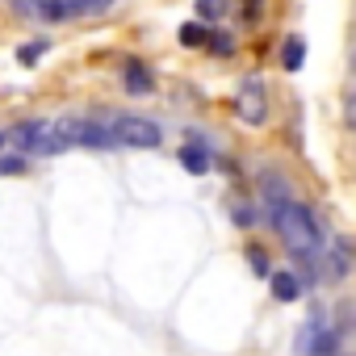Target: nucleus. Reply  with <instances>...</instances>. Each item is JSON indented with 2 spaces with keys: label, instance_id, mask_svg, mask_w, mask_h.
<instances>
[{
  "label": "nucleus",
  "instance_id": "nucleus-12",
  "mask_svg": "<svg viewBox=\"0 0 356 356\" xmlns=\"http://www.w3.org/2000/svg\"><path fill=\"white\" fill-rule=\"evenodd\" d=\"M181 42H185V47H206V42H210V34H206L202 26H193V22H189V26H181Z\"/></svg>",
  "mask_w": 356,
  "mask_h": 356
},
{
  "label": "nucleus",
  "instance_id": "nucleus-7",
  "mask_svg": "<svg viewBox=\"0 0 356 356\" xmlns=\"http://www.w3.org/2000/svg\"><path fill=\"white\" fill-rule=\"evenodd\" d=\"M273 293H277V302H298V293H302V285H298V277L293 273H273Z\"/></svg>",
  "mask_w": 356,
  "mask_h": 356
},
{
  "label": "nucleus",
  "instance_id": "nucleus-10",
  "mask_svg": "<svg viewBox=\"0 0 356 356\" xmlns=\"http://www.w3.org/2000/svg\"><path fill=\"white\" fill-rule=\"evenodd\" d=\"M126 88H130V92H151V88H155V80H151V72H143V67L134 63V67L126 72Z\"/></svg>",
  "mask_w": 356,
  "mask_h": 356
},
{
  "label": "nucleus",
  "instance_id": "nucleus-1",
  "mask_svg": "<svg viewBox=\"0 0 356 356\" xmlns=\"http://www.w3.org/2000/svg\"><path fill=\"white\" fill-rule=\"evenodd\" d=\"M273 227H277V235L285 239V248L293 252V256H310V252H318V222L310 218V210L306 206H298V202H281V206H273Z\"/></svg>",
  "mask_w": 356,
  "mask_h": 356
},
{
  "label": "nucleus",
  "instance_id": "nucleus-16",
  "mask_svg": "<svg viewBox=\"0 0 356 356\" xmlns=\"http://www.w3.org/2000/svg\"><path fill=\"white\" fill-rule=\"evenodd\" d=\"M210 47H214L218 55H231V38H227V34H210Z\"/></svg>",
  "mask_w": 356,
  "mask_h": 356
},
{
  "label": "nucleus",
  "instance_id": "nucleus-5",
  "mask_svg": "<svg viewBox=\"0 0 356 356\" xmlns=\"http://www.w3.org/2000/svg\"><path fill=\"white\" fill-rule=\"evenodd\" d=\"M59 134H63V143H84V147H109L113 143L109 126L105 122H88V118H67L59 126Z\"/></svg>",
  "mask_w": 356,
  "mask_h": 356
},
{
  "label": "nucleus",
  "instance_id": "nucleus-11",
  "mask_svg": "<svg viewBox=\"0 0 356 356\" xmlns=\"http://www.w3.org/2000/svg\"><path fill=\"white\" fill-rule=\"evenodd\" d=\"M227 9H231V0H197V13H202L206 22H218V17H227Z\"/></svg>",
  "mask_w": 356,
  "mask_h": 356
},
{
  "label": "nucleus",
  "instance_id": "nucleus-15",
  "mask_svg": "<svg viewBox=\"0 0 356 356\" xmlns=\"http://www.w3.org/2000/svg\"><path fill=\"white\" fill-rule=\"evenodd\" d=\"M42 51H47V42H26V47L17 51V59H22V63H34V59H38Z\"/></svg>",
  "mask_w": 356,
  "mask_h": 356
},
{
  "label": "nucleus",
  "instance_id": "nucleus-2",
  "mask_svg": "<svg viewBox=\"0 0 356 356\" xmlns=\"http://www.w3.org/2000/svg\"><path fill=\"white\" fill-rule=\"evenodd\" d=\"M109 138L113 143H126V147H159V126L151 118H138V113H118L109 118Z\"/></svg>",
  "mask_w": 356,
  "mask_h": 356
},
{
  "label": "nucleus",
  "instance_id": "nucleus-3",
  "mask_svg": "<svg viewBox=\"0 0 356 356\" xmlns=\"http://www.w3.org/2000/svg\"><path fill=\"white\" fill-rule=\"evenodd\" d=\"M9 138H13L22 151H30V155H55V151L67 147L63 134H59V126H51V122H22Z\"/></svg>",
  "mask_w": 356,
  "mask_h": 356
},
{
  "label": "nucleus",
  "instance_id": "nucleus-17",
  "mask_svg": "<svg viewBox=\"0 0 356 356\" xmlns=\"http://www.w3.org/2000/svg\"><path fill=\"white\" fill-rule=\"evenodd\" d=\"M248 256H252V264H256V273H264V277L273 273V268H268V260H264V252H256V248H252Z\"/></svg>",
  "mask_w": 356,
  "mask_h": 356
},
{
  "label": "nucleus",
  "instance_id": "nucleus-20",
  "mask_svg": "<svg viewBox=\"0 0 356 356\" xmlns=\"http://www.w3.org/2000/svg\"><path fill=\"white\" fill-rule=\"evenodd\" d=\"M0 147H5V134H0Z\"/></svg>",
  "mask_w": 356,
  "mask_h": 356
},
{
  "label": "nucleus",
  "instance_id": "nucleus-8",
  "mask_svg": "<svg viewBox=\"0 0 356 356\" xmlns=\"http://www.w3.org/2000/svg\"><path fill=\"white\" fill-rule=\"evenodd\" d=\"M302 59H306V42H302V38H289V42L281 47V63H285V72H298Z\"/></svg>",
  "mask_w": 356,
  "mask_h": 356
},
{
  "label": "nucleus",
  "instance_id": "nucleus-18",
  "mask_svg": "<svg viewBox=\"0 0 356 356\" xmlns=\"http://www.w3.org/2000/svg\"><path fill=\"white\" fill-rule=\"evenodd\" d=\"M348 122H352V130H356V97L348 101Z\"/></svg>",
  "mask_w": 356,
  "mask_h": 356
},
{
  "label": "nucleus",
  "instance_id": "nucleus-9",
  "mask_svg": "<svg viewBox=\"0 0 356 356\" xmlns=\"http://www.w3.org/2000/svg\"><path fill=\"white\" fill-rule=\"evenodd\" d=\"M181 163H185L189 172H197V176H202V172L210 168V155H206L197 143H189V147H181Z\"/></svg>",
  "mask_w": 356,
  "mask_h": 356
},
{
  "label": "nucleus",
  "instance_id": "nucleus-14",
  "mask_svg": "<svg viewBox=\"0 0 356 356\" xmlns=\"http://www.w3.org/2000/svg\"><path fill=\"white\" fill-rule=\"evenodd\" d=\"M26 172V159L17 155H0V176H22Z\"/></svg>",
  "mask_w": 356,
  "mask_h": 356
},
{
  "label": "nucleus",
  "instance_id": "nucleus-13",
  "mask_svg": "<svg viewBox=\"0 0 356 356\" xmlns=\"http://www.w3.org/2000/svg\"><path fill=\"white\" fill-rule=\"evenodd\" d=\"M47 5H51V0H13V9H17V13H26V17H42V13H47Z\"/></svg>",
  "mask_w": 356,
  "mask_h": 356
},
{
  "label": "nucleus",
  "instance_id": "nucleus-6",
  "mask_svg": "<svg viewBox=\"0 0 356 356\" xmlns=\"http://www.w3.org/2000/svg\"><path fill=\"white\" fill-rule=\"evenodd\" d=\"M331 343H335V339L323 331V323H310V327L302 331V343H298V348H302V352H310V356H318V352H327Z\"/></svg>",
  "mask_w": 356,
  "mask_h": 356
},
{
  "label": "nucleus",
  "instance_id": "nucleus-4",
  "mask_svg": "<svg viewBox=\"0 0 356 356\" xmlns=\"http://www.w3.org/2000/svg\"><path fill=\"white\" fill-rule=\"evenodd\" d=\"M235 113H239V122H248V126H264V118H268V88H264V80L248 76V80L239 84V92H235Z\"/></svg>",
  "mask_w": 356,
  "mask_h": 356
},
{
  "label": "nucleus",
  "instance_id": "nucleus-19",
  "mask_svg": "<svg viewBox=\"0 0 356 356\" xmlns=\"http://www.w3.org/2000/svg\"><path fill=\"white\" fill-rule=\"evenodd\" d=\"M248 17H260V0H248Z\"/></svg>",
  "mask_w": 356,
  "mask_h": 356
}]
</instances>
